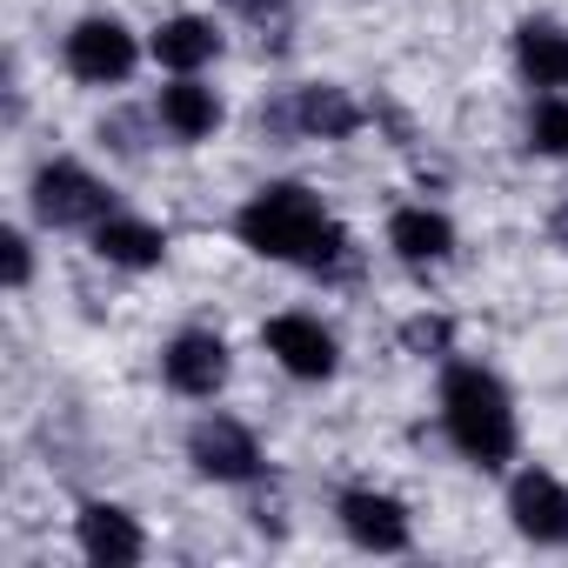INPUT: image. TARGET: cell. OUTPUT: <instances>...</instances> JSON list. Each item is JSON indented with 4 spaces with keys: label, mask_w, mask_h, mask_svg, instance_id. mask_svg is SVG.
Masks as SVG:
<instances>
[{
    "label": "cell",
    "mask_w": 568,
    "mask_h": 568,
    "mask_svg": "<svg viewBox=\"0 0 568 568\" xmlns=\"http://www.w3.org/2000/svg\"><path fill=\"white\" fill-rule=\"evenodd\" d=\"M342 528H348L362 548H375V555H402V548H408V508H402L395 495H375V488L342 495Z\"/></svg>",
    "instance_id": "ba28073f"
},
{
    "label": "cell",
    "mask_w": 568,
    "mask_h": 568,
    "mask_svg": "<svg viewBox=\"0 0 568 568\" xmlns=\"http://www.w3.org/2000/svg\"><path fill=\"white\" fill-rule=\"evenodd\" d=\"M227 8L247 21H274V14H288V0H227Z\"/></svg>",
    "instance_id": "ffe728a7"
},
{
    "label": "cell",
    "mask_w": 568,
    "mask_h": 568,
    "mask_svg": "<svg viewBox=\"0 0 568 568\" xmlns=\"http://www.w3.org/2000/svg\"><path fill=\"white\" fill-rule=\"evenodd\" d=\"M408 348H448V322H408Z\"/></svg>",
    "instance_id": "ac0fdd59"
},
{
    "label": "cell",
    "mask_w": 568,
    "mask_h": 568,
    "mask_svg": "<svg viewBox=\"0 0 568 568\" xmlns=\"http://www.w3.org/2000/svg\"><path fill=\"white\" fill-rule=\"evenodd\" d=\"M161 368H168V382H174L181 395H214V388L227 382V348H221V335L187 328V335L161 355Z\"/></svg>",
    "instance_id": "30bf717a"
},
{
    "label": "cell",
    "mask_w": 568,
    "mask_h": 568,
    "mask_svg": "<svg viewBox=\"0 0 568 568\" xmlns=\"http://www.w3.org/2000/svg\"><path fill=\"white\" fill-rule=\"evenodd\" d=\"M34 207H41V221H54V227H101V221H108V187H101L88 168L54 161V168L34 174Z\"/></svg>",
    "instance_id": "3957f363"
},
{
    "label": "cell",
    "mask_w": 568,
    "mask_h": 568,
    "mask_svg": "<svg viewBox=\"0 0 568 568\" xmlns=\"http://www.w3.org/2000/svg\"><path fill=\"white\" fill-rule=\"evenodd\" d=\"M388 241H395V254L402 261H442L448 247H455V227L442 221V214H428V207H402L395 221H388Z\"/></svg>",
    "instance_id": "4fadbf2b"
},
{
    "label": "cell",
    "mask_w": 568,
    "mask_h": 568,
    "mask_svg": "<svg viewBox=\"0 0 568 568\" xmlns=\"http://www.w3.org/2000/svg\"><path fill=\"white\" fill-rule=\"evenodd\" d=\"M267 355L288 375H302V382L335 375V335L322 322H308V315H274L267 322Z\"/></svg>",
    "instance_id": "52a82bcc"
},
{
    "label": "cell",
    "mask_w": 568,
    "mask_h": 568,
    "mask_svg": "<svg viewBox=\"0 0 568 568\" xmlns=\"http://www.w3.org/2000/svg\"><path fill=\"white\" fill-rule=\"evenodd\" d=\"M555 241H561V247H568V207H561V214H555Z\"/></svg>",
    "instance_id": "44dd1931"
},
{
    "label": "cell",
    "mask_w": 568,
    "mask_h": 568,
    "mask_svg": "<svg viewBox=\"0 0 568 568\" xmlns=\"http://www.w3.org/2000/svg\"><path fill=\"white\" fill-rule=\"evenodd\" d=\"M128 68H134V34L121 28V21H81L74 34H68V74L74 81H88V88H108V81H128Z\"/></svg>",
    "instance_id": "277c9868"
},
{
    "label": "cell",
    "mask_w": 568,
    "mask_h": 568,
    "mask_svg": "<svg viewBox=\"0 0 568 568\" xmlns=\"http://www.w3.org/2000/svg\"><path fill=\"white\" fill-rule=\"evenodd\" d=\"M241 241L254 247V254H267V261H308V267H322V261H335L342 254V227L322 214V201L308 194V187H261L247 207H241Z\"/></svg>",
    "instance_id": "6da1fadb"
},
{
    "label": "cell",
    "mask_w": 568,
    "mask_h": 568,
    "mask_svg": "<svg viewBox=\"0 0 568 568\" xmlns=\"http://www.w3.org/2000/svg\"><path fill=\"white\" fill-rule=\"evenodd\" d=\"M0 247H8V281L21 288V281H28V267H34V261H28V241H21V234H8Z\"/></svg>",
    "instance_id": "d6986e66"
},
{
    "label": "cell",
    "mask_w": 568,
    "mask_h": 568,
    "mask_svg": "<svg viewBox=\"0 0 568 568\" xmlns=\"http://www.w3.org/2000/svg\"><path fill=\"white\" fill-rule=\"evenodd\" d=\"M154 54L168 61V68H201V61H214L221 54V34L207 28V21H194V14H181V21H168L161 34H154Z\"/></svg>",
    "instance_id": "9a60e30c"
},
{
    "label": "cell",
    "mask_w": 568,
    "mask_h": 568,
    "mask_svg": "<svg viewBox=\"0 0 568 568\" xmlns=\"http://www.w3.org/2000/svg\"><path fill=\"white\" fill-rule=\"evenodd\" d=\"M508 515L528 541H568V488L555 475H521L508 488Z\"/></svg>",
    "instance_id": "9c48e42d"
},
{
    "label": "cell",
    "mask_w": 568,
    "mask_h": 568,
    "mask_svg": "<svg viewBox=\"0 0 568 568\" xmlns=\"http://www.w3.org/2000/svg\"><path fill=\"white\" fill-rule=\"evenodd\" d=\"M521 68L535 88H568V34L555 28H521Z\"/></svg>",
    "instance_id": "2e32d148"
},
{
    "label": "cell",
    "mask_w": 568,
    "mask_h": 568,
    "mask_svg": "<svg viewBox=\"0 0 568 568\" xmlns=\"http://www.w3.org/2000/svg\"><path fill=\"white\" fill-rule=\"evenodd\" d=\"M442 422H448L455 448L468 462H481V468H501L515 455V408H508V395H501V382L488 368L455 362L442 375Z\"/></svg>",
    "instance_id": "7a4b0ae2"
},
{
    "label": "cell",
    "mask_w": 568,
    "mask_h": 568,
    "mask_svg": "<svg viewBox=\"0 0 568 568\" xmlns=\"http://www.w3.org/2000/svg\"><path fill=\"white\" fill-rule=\"evenodd\" d=\"M187 455H194V468H201L207 481H247V475L261 468V448H254V435H247L241 422H227V415L201 422V428L187 435Z\"/></svg>",
    "instance_id": "8992f818"
},
{
    "label": "cell",
    "mask_w": 568,
    "mask_h": 568,
    "mask_svg": "<svg viewBox=\"0 0 568 568\" xmlns=\"http://www.w3.org/2000/svg\"><path fill=\"white\" fill-rule=\"evenodd\" d=\"M528 134H535V148H541V154H568V101H541Z\"/></svg>",
    "instance_id": "e0dca14e"
},
{
    "label": "cell",
    "mask_w": 568,
    "mask_h": 568,
    "mask_svg": "<svg viewBox=\"0 0 568 568\" xmlns=\"http://www.w3.org/2000/svg\"><path fill=\"white\" fill-rule=\"evenodd\" d=\"M94 247H101L114 267H154L168 241H161V227H148V221H114V214H108V221L94 227Z\"/></svg>",
    "instance_id": "5bb4252c"
},
{
    "label": "cell",
    "mask_w": 568,
    "mask_h": 568,
    "mask_svg": "<svg viewBox=\"0 0 568 568\" xmlns=\"http://www.w3.org/2000/svg\"><path fill=\"white\" fill-rule=\"evenodd\" d=\"M267 128H281V134H315V141H348L362 128V108L342 88H295V101L267 108Z\"/></svg>",
    "instance_id": "5b68a950"
},
{
    "label": "cell",
    "mask_w": 568,
    "mask_h": 568,
    "mask_svg": "<svg viewBox=\"0 0 568 568\" xmlns=\"http://www.w3.org/2000/svg\"><path fill=\"white\" fill-rule=\"evenodd\" d=\"M161 121H168L181 141H207V134L221 128V101H214V88L174 81V88H161Z\"/></svg>",
    "instance_id": "7c38bea8"
},
{
    "label": "cell",
    "mask_w": 568,
    "mask_h": 568,
    "mask_svg": "<svg viewBox=\"0 0 568 568\" xmlns=\"http://www.w3.org/2000/svg\"><path fill=\"white\" fill-rule=\"evenodd\" d=\"M81 548H88V561H141L148 555L134 515L128 508H108V501L81 508Z\"/></svg>",
    "instance_id": "8fae6325"
}]
</instances>
